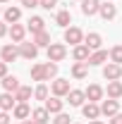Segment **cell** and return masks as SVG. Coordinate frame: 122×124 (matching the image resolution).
Instances as JSON below:
<instances>
[{"label":"cell","instance_id":"obj_32","mask_svg":"<svg viewBox=\"0 0 122 124\" xmlns=\"http://www.w3.org/2000/svg\"><path fill=\"white\" fill-rule=\"evenodd\" d=\"M110 62L122 64V46H113L110 48Z\"/></svg>","mask_w":122,"mask_h":124},{"label":"cell","instance_id":"obj_38","mask_svg":"<svg viewBox=\"0 0 122 124\" xmlns=\"http://www.w3.org/2000/svg\"><path fill=\"white\" fill-rule=\"evenodd\" d=\"M0 124H10V115L0 110Z\"/></svg>","mask_w":122,"mask_h":124},{"label":"cell","instance_id":"obj_13","mask_svg":"<svg viewBox=\"0 0 122 124\" xmlns=\"http://www.w3.org/2000/svg\"><path fill=\"white\" fill-rule=\"evenodd\" d=\"M98 15H101V19H105V22L115 19V17H117V5H113V2H101Z\"/></svg>","mask_w":122,"mask_h":124},{"label":"cell","instance_id":"obj_21","mask_svg":"<svg viewBox=\"0 0 122 124\" xmlns=\"http://www.w3.org/2000/svg\"><path fill=\"white\" fill-rule=\"evenodd\" d=\"M84 43L91 48V53H93V50H101V43H103V38H101V33L91 31V33H86V36H84Z\"/></svg>","mask_w":122,"mask_h":124},{"label":"cell","instance_id":"obj_36","mask_svg":"<svg viewBox=\"0 0 122 124\" xmlns=\"http://www.w3.org/2000/svg\"><path fill=\"white\" fill-rule=\"evenodd\" d=\"M5 77H7V62L0 60V79H5Z\"/></svg>","mask_w":122,"mask_h":124},{"label":"cell","instance_id":"obj_35","mask_svg":"<svg viewBox=\"0 0 122 124\" xmlns=\"http://www.w3.org/2000/svg\"><path fill=\"white\" fill-rule=\"evenodd\" d=\"M22 5H24L26 10H31V7H38V5H41V0H22Z\"/></svg>","mask_w":122,"mask_h":124},{"label":"cell","instance_id":"obj_23","mask_svg":"<svg viewBox=\"0 0 122 124\" xmlns=\"http://www.w3.org/2000/svg\"><path fill=\"white\" fill-rule=\"evenodd\" d=\"M108 98H113V100H117V98H122V81H108Z\"/></svg>","mask_w":122,"mask_h":124},{"label":"cell","instance_id":"obj_27","mask_svg":"<svg viewBox=\"0 0 122 124\" xmlns=\"http://www.w3.org/2000/svg\"><path fill=\"white\" fill-rule=\"evenodd\" d=\"M55 24L62 26V29H67V26L72 24V15H70V10H60V12L55 15Z\"/></svg>","mask_w":122,"mask_h":124},{"label":"cell","instance_id":"obj_6","mask_svg":"<svg viewBox=\"0 0 122 124\" xmlns=\"http://www.w3.org/2000/svg\"><path fill=\"white\" fill-rule=\"evenodd\" d=\"M36 55H38V46L31 41V43H19V57H24V60H36Z\"/></svg>","mask_w":122,"mask_h":124},{"label":"cell","instance_id":"obj_15","mask_svg":"<svg viewBox=\"0 0 122 124\" xmlns=\"http://www.w3.org/2000/svg\"><path fill=\"white\" fill-rule=\"evenodd\" d=\"M43 108H46L50 115H58V112H62V108H65V100L58 98V95H53V98H48L46 103H43Z\"/></svg>","mask_w":122,"mask_h":124},{"label":"cell","instance_id":"obj_11","mask_svg":"<svg viewBox=\"0 0 122 124\" xmlns=\"http://www.w3.org/2000/svg\"><path fill=\"white\" fill-rule=\"evenodd\" d=\"M84 100H86V93L81 91V88H72V91L67 93V103H70L72 108H81Z\"/></svg>","mask_w":122,"mask_h":124},{"label":"cell","instance_id":"obj_43","mask_svg":"<svg viewBox=\"0 0 122 124\" xmlns=\"http://www.w3.org/2000/svg\"><path fill=\"white\" fill-rule=\"evenodd\" d=\"M79 2H81V0H79Z\"/></svg>","mask_w":122,"mask_h":124},{"label":"cell","instance_id":"obj_7","mask_svg":"<svg viewBox=\"0 0 122 124\" xmlns=\"http://www.w3.org/2000/svg\"><path fill=\"white\" fill-rule=\"evenodd\" d=\"M117 112H120V103H117V100H113V98L101 100V115H105L108 119H110V117H115Z\"/></svg>","mask_w":122,"mask_h":124},{"label":"cell","instance_id":"obj_4","mask_svg":"<svg viewBox=\"0 0 122 124\" xmlns=\"http://www.w3.org/2000/svg\"><path fill=\"white\" fill-rule=\"evenodd\" d=\"M17 57H19V46L17 43H7V46H2V50H0V60L2 62H15Z\"/></svg>","mask_w":122,"mask_h":124},{"label":"cell","instance_id":"obj_14","mask_svg":"<svg viewBox=\"0 0 122 124\" xmlns=\"http://www.w3.org/2000/svg\"><path fill=\"white\" fill-rule=\"evenodd\" d=\"M81 115L86 119H98L101 117V105L98 103H84L81 105Z\"/></svg>","mask_w":122,"mask_h":124},{"label":"cell","instance_id":"obj_37","mask_svg":"<svg viewBox=\"0 0 122 124\" xmlns=\"http://www.w3.org/2000/svg\"><path fill=\"white\" fill-rule=\"evenodd\" d=\"M10 33V29H7V22H0V38L2 36H7Z\"/></svg>","mask_w":122,"mask_h":124},{"label":"cell","instance_id":"obj_1","mask_svg":"<svg viewBox=\"0 0 122 124\" xmlns=\"http://www.w3.org/2000/svg\"><path fill=\"white\" fill-rule=\"evenodd\" d=\"M67 57V46L65 43H50L48 48V60L50 62H62Z\"/></svg>","mask_w":122,"mask_h":124},{"label":"cell","instance_id":"obj_33","mask_svg":"<svg viewBox=\"0 0 122 124\" xmlns=\"http://www.w3.org/2000/svg\"><path fill=\"white\" fill-rule=\"evenodd\" d=\"M53 124H72V117H70V115H65V112H58V115H55V119H53Z\"/></svg>","mask_w":122,"mask_h":124},{"label":"cell","instance_id":"obj_19","mask_svg":"<svg viewBox=\"0 0 122 124\" xmlns=\"http://www.w3.org/2000/svg\"><path fill=\"white\" fill-rule=\"evenodd\" d=\"M98 10H101V0H81V12L86 17L98 15Z\"/></svg>","mask_w":122,"mask_h":124},{"label":"cell","instance_id":"obj_42","mask_svg":"<svg viewBox=\"0 0 122 124\" xmlns=\"http://www.w3.org/2000/svg\"><path fill=\"white\" fill-rule=\"evenodd\" d=\"M0 2H7V0H0Z\"/></svg>","mask_w":122,"mask_h":124},{"label":"cell","instance_id":"obj_10","mask_svg":"<svg viewBox=\"0 0 122 124\" xmlns=\"http://www.w3.org/2000/svg\"><path fill=\"white\" fill-rule=\"evenodd\" d=\"M72 57H74V62H89L91 48L86 46V43H79V46H74V50H72Z\"/></svg>","mask_w":122,"mask_h":124},{"label":"cell","instance_id":"obj_16","mask_svg":"<svg viewBox=\"0 0 122 124\" xmlns=\"http://www.w3.org/2000/svg\"><path fill=\"white\" fill-rule=\"evenodd\" d=\"M12 117H15V119H19V122L29 119V117H31V108H29V103H17L15 110H12Z\"/></svg>","mask_w":122,"mask_h":124},{"label":"cell","instance_id":"obj_24","mask_svg":"<svg viewBox=\"0 0 122 124\" xmlns=\"http://www.w3.org/2000/svg\"><path fill=\"white\" fill-rule=\"evenodd\" d=\"M72 77L74 79H86L89 77V64L86 62H74L72 64Z\"/></svg>","mask_w":122,"mask_h":124},{"label":"cell","instance_id":"obj_26","mask_svg":"<svg viewBox=\"0 0 122 124\" xmlns=\"http://www.w3.org/2000/svg\"><path fill=\"white\" fill-rule=\"evenodd\" d=\"M34 43H36V46L38 48H50V43H53V41H50V33H48V31H41V33H34Z\"/></svg>","mask_w":122,"mask_h":124},{"label":"cell","instance_id":"obj_22","mask_svg":"<svg viewBox=\"0 0 122 124\" xmlns=\"http://www.w3.org/2000/svg\"><path fill=\"white\" fill-rule=\"evenodd\" d=\"M31 119L36 124H48L50 122V112L46 108H36V110H31Z\"/></svg>","mask_w":122,"mask_h":124},{"label":"cell","instance_id":"obj_34","mask_svg":"<svg viewBox=\"0 0 122 124\" xmlns=\"http://www.w3.org/2000/svg\"><path fill=\"white\" fill-rule=\"evenodd\" d=\"M55 5H58V0H41L38 7H43V10H55Z\"/></svg>","mask_w":122,"mask_h":124},{"label":"cell","instance_id":"obj_20","mask_svg":"<svg viewBox=\"0 0 122 124\" xmlns=\"http://www.w3.org/2000/svg\"><path fill=\"white\" fill-rule=\"evenodd\" d=\"M26 31H31V33L46 31V19H43V17H31L29 22H26Z\"/></svg>","mask_w":122,"mask_h":124},{"label":"cell","instance_id":"obj_30","mask_svg":"<svg viewBox=\"0 0 122 124\" xmlns=\"http://www.w3.org/2000/svg\"><path fill=\"white\" fill-rule=\"evenodd\" d=\"M43 69H46V81H50V79L58 77V62H50V60H48L46 64H43Z\"/></svg>","mask_w":122,"mask_h":124},{"label":"cell","instance_id":"obj_28","mask_svg":"<svg viewBox=\"0 0 122 124\" xmlns=\"http://www.w3.org/2000/svg\"><path fill=\"white\" fill-rule=\"evenodd\" d=\"M31 95H34L31 86H19V88L15 91V98H17V103H26V100H31Z\"/></svg>","mask_w":122,"mask_h":124},{"label":"cell","instance_id":"obj_5","mask_svg":"<svg viewBox=\"0 0 122 124\" xmlns=\"http://www.w3.org/2000/svg\"><path fill=\"white\" fill-rule=\"evenodd\" d=\"M103 79L108 81H120L122 79V64H115V62H110L103 67Z\"/></svg>","mask_w":122,"mask_h":124},{"label":"cell","instance_id":"obj_18","mask_svg":"<svg viewBox=\"0 0 122 124\" xmlns=\"http://www.w3.org/2000/svg\"><path fill=\"white\" fill-rule=\"evenodd\" d=\"M2 17H5V22H7V24H19V19H22V7L10 5V7L2 12Z\"/></svg>","mask_w":122,"mask_h":124},{"label":"cell","instance_id":"obj_12","mask_svg":"<svg viewBox=\"0 0 122 124\" xmlns=\"http://www.w3.org/2000/svg\"><path fill=\"white\" fill-rule=\"evenodd\" d=\"M10 38H12V43H24V38H26V26L24 24H12L10 26Z\"/></svg>","mask_w":122,"mask_h":124},{"label":"cell","instance_id":"obj_2","mask_svg":"<svg viewBox=\"0 0 122 124\" xmlns=\"http://www.w3.org/2000/svg\"><path fill=\"white\" fill-rule=\"evenodd\" d=\"M65 43H70V46L84 43V31L79 29V26H67L65 29Z\"/></svg>","mask_w":122,"mask_h":124},{"label":"cell","instance_id":"obj_29","mask_svg":"<svg viewBox=\"0 0 122 124\" xmlns=\"http://www.w3.org/2000/svg\"><path fill=\"white\" fill-rule=\"evenodd\" d=\"M34 98H36V100H43V103H46L48 98H50V91H48V86H46V84H38V86L34 88Z\"/></svg>","mask_w":122,"mask_h":124},{"label":"cell","instance_id":"obj_9","mask_svg":"<svg viewBox=\"0 0 122 124\" xmlns=\"http://www.w3.org/2000/svg\"><path fill=\"white\" fill-rule=\"evenodd\" d=\"M15 105H17L15 93H10V91H2V93H0V110H2V112H12Z\"/></svg>","mask_w":122,"mask_h":124},{"label":"cell","instance_id":"obj_3","mask_svg":"<svg viewBox=\"0 0 122 124\" xmlns=\"http://www.w3.org/2000/svg\"><path fill=\"white\" fill-rule=\"evenodd\" d=\"M50 91H53V95H58V98H67V93L72 91L70 88V79H55L50 84Z\"/></svg>","mask_w":122,"mask_h":124},{"label":"cell","instance_id":"obj_31","mask_svg":"<svg viewBox=\"0 0 122 124\" xmlns=\"http://www.w3.org/2000/svg\"><path fill=\"white\" fill-rule=\"evenodd\" d=\"M31 79H34V81H46V69H43V64H34V67H31Z\"/></svg>","mask_w":122,"mask_h":124},{"label":"cell","instance_id":"obj_17","mask_svg":"<svg viewBox=\"0 0 122 124\" xmlns=\"http://www.w3.org/2000/svg\"><path fill=\"white\" fill-rule=\"evenodd\" d=\"M108 57H110V53L101 48V50H93V53H91V57H89V62H86V64H89V67H98V64L108 62Z\"/></svg>","mask_w":122,"mask_h":124},{"label":"cell","instance_id":"obj_41","mask_svg":"<svg viewBox=\"0 0 122 124\" xmlns=\"http://www.w3.org/2000/svg\"><path fill=\"white\" fill-rule=\"evenodd\" d=\"M22 124H36V122H34V119H31V122H29V119H24V122H22Z\"/></svg>","mask_w":122,"mask_h":124},{"label":"cell","instance_id":"obj_8","mask_svg":"<svg viewBox=\"0 0 122 124\" xmlns=\"http://www.w3.org/2000/svg\"><path fill=\"white\" fill-rule=\"evenodd\" d=\"M84 93H86V100H89V103H101V100H103V95H105V88H103V86H98V84H91Z\"/></svg>","mask_w":122,"mask_h":124},{"label":"cell","instance_id":"obj_25","mask_svg":"<svg viewBox=\"0 0 122 124\" xmlns=\"http://www.w3.org/2000/svg\"><path fill=\"white\" fill-rule=\"evenodd\" d=\"M0 84H2V88H5V91H10V93H15L17 88H19V86H22V84H19V79H17L15 74H7V77L2 79V81H0Z\"/></svg>","mask_w":122,"mask_h":124},{"label":"cell","instance_id":"obj_39","mask_svg":"<svg viewBox=\"0 0 122 124\" xmlns=\"http://www.w3.org/2000/svg\"><path fill=\"white\" fill-rule=\"evenodd\" d=\"M108 124H122V115L117 112L115 117H110V122H108Z\"/></svg>","mask_w":122,"mask_h":124},{"label":"cell","instance_id":"obj_40","mask_svg":"<svg viewBox=\"0 0 122 124\" xmlns=\"http://www.w3.org/2000/svg\"><path fill=\"white\" fill-rule=\"evenodd\" d=\"M89 124H105V122H101V119H91Z\"/></svg>","mask_w":122,"mask_h":124}]
</instances>
